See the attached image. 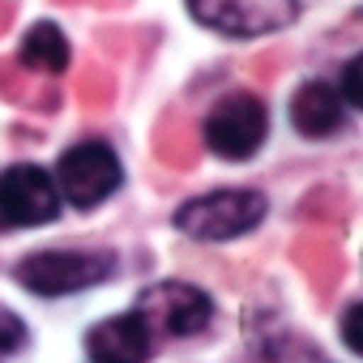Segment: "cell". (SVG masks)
Returning a JSON list of instances; mask_svg holds the SVG:
<instances>
[{
    "instance_id": "9c48e42d",
    "label": "cell",
    "mask_w": 363,
    "mask_h": 363,
    "mask_svg": "<svg viewBox=\"0 0 363 363\" xmlns=\"http://www.w3.org/2000/svg\"><path fill=\"white\" fill-rule=\"evenodd\" d=\"M342 120H346V107H342V99H337V90L329 82H308V86L295 90L291 124L303 137H329V133L342 128Z\"/></svg>"
},
{
    "instance_id": "277c9868",
    "label": "cell",
    "mask_w": 363,
    "mask_h": 363,
    "mask_svg": "<svg viewBox=\"0 0 363 363\" xmlns=\"http://www.w3.org/2000/svg\"><path fill=\"white\" fill-rule=\"evenodd\" d=\"M116 269L111 252H35L18 265V282L35 295H73Z\"/></svg>"
},
{
    "instance_id": "ba28073f",
    "label": "cell",
    "mask_w": 363,
    "mask_h": 363,
    "mask_svg": "<svg viewBox=\"0 0 363 363\" xmlns=\"http://www.w3.org/2000/svg\"><path fill=\"white\" fill-rule=\"evenodd\" d=\"M86 350L94 363H150L154 337L137 320V312H128V316H111V320L94 325L86 337Z\"/></svg>"
},
{
    "instance_id": "7a4b0ae2",
    "label": "cell",
    "mask_w": 363,
    "mask_h": 363,
    "mask_svg": "<svg viewBox=\"0 0 363 363\" xmlns=\"http://www.w3.org/2000/svg\"><path fill=\"white\" fill-rule=\"evenodd\" d=\"M52 184H56L60 201H69L77 210H90V206L107 201L120 189V158L103 141H82V145L60 154Z\"/></svg>"
},
{
    "instance_id": "7c38bea8",
    "label": "cell",
    "mask_w": 363,
    "mask_h": 363,
    "mask_svg": "<svg viewBox=\"0 0 363 363\" xmlns=\"http://www.w3.org/2000/svg\"><path fill=\"white\" fill-rule=\"evenodd\" d=\"M354 325H359V303H350V308H346V329H342V333H346V350H350V354H359V350H363V346H359V329H354Z\"/></svg>"
},
{
    "instance_id": "30bf717a",
    "label": "cell",
    "mask_w": 363,
    "mask_h": 363,
    "mask_svg": "<svg viewBox=\"0 0 363 363\" xmlns=\"http://www.w3.org/2000/svg\"><path fill=\"white\" fill-rule=\"evenodd\" d=\"M22 65L39 69V73H60L69 65V43H65V30L52 26V22H35L26 35H22Z\"/></svg>"
},
{
    "instance_id": "5b68a950",
    "label": "cell",
    "mask_w": 363,
    "mask_h": 363,
    "mask_svg": "<svg viewBox=\"0 0 363 363\" xmlns=\"http://www.w3.org/2000/svg\"><path fill=\"white\" fill-rule=\"evenodd\" d=\"M189 9L201 26L227 39H261L286 30L299 13L295 0H189Z\"/></svg>"
},
{
    "instance_id": "8992f818",
    "label": "cell",
    "mask_w": 363,
    "mask_h": 363,
    "mask_svg": "<svg viewBox=\"0 0 363 363\" xmlns=\"http://www.w3.org/2000/svg\"><path fill=\"white\" fill-rule=\"evenodd\" d=\"M265 133H269V116L257 94H227L206 120V145L227 162L252 158L261 150Z\"/></svg>"
},
{
    "instance_id": "52a82bcc",
    "label": "cell",
    "mask_w": 363,
    "mask_h": 363,
    "mask_svg": "<svg viewBox=\"0 0 363 363\" xmlns=\"http://www.w3.org/2000/svg\"><path fill=\"white\" fill-rule=\"evenodd\" d=\"M56 214H60V193L43 167L22 162V167H9L0 175V231L43 227Z\"/></svg>"
},
{
    "instance_id": "8fae6325",
    "label": "cell",
    "mask_w": 363,
    "mask_h": 363,
    "mask_svg": "<svg viewBox=\"0 0 363 363\" xmlns=\"http://www.w3.org/2000/svg\"><path fill=\"white\" fill-rule=\"evenodd\" d=\"M359 77H363V60L354 56V60H346V69H342V94H337L342 107H350V111L363 107V82H359Z\"/></svg>"
},
{
    "instance_id": "4fadbf2b",
    "label": "cell",
    "mask_w": 363,
    "mask_h": 363,
    "mask_svg": "<svg viewBox=\"0 0 363 363\" xmlns=\"http://www.w3.org/2000/svg\"><path fill=\"white\" fill-rule=\"evenodd\" d=\"M18 337V325H9L5 316H0V346H5V342H13Z\"/></svg>"
},
{
    "instance_id": "6da1fadb",
    "label": "cell",
    "mask_w": 363,
    "mask_h": 363,
    "mask_svg": "<svg viewBox=\"0 0 363 363\" xmlns=\"http://www.w3.org/2000/svg\"><path fill=\"white\" fill-rule=\"evenodd\" d=\"M265 197L252 193V189H223V193H206L197 201H184L175 210V227L193 235V240H206V244H218V240H235V235H248L252 227H261L265 218Z\"/></svg>"
},
{
    "instance_id": "3957f363",
    "label": "cell",
    "mask_w": 363,
    "mask_h": 363,
    "mask_svg": "<svg viewBox=\"0 0 363 363\" xmlns=\"http://www.w3.org/2000/svg\"><path fill=\"white\" fill-rule=\"evenodd\" d=\"M133 312L150 329V337H193L210 325L214 303L193 282H158V286L141 291Z\"/></svg>"
}]
</instances>
